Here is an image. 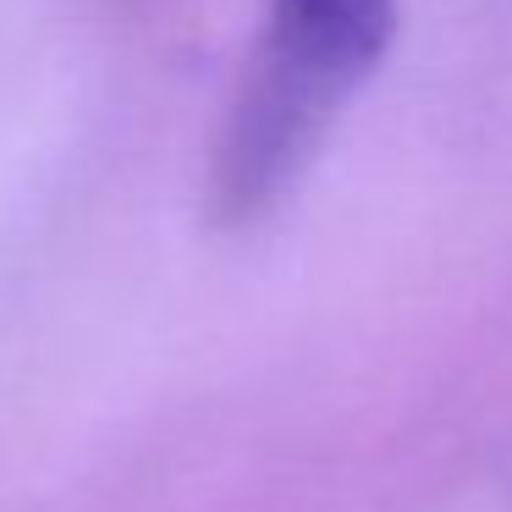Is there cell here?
Instances as JSON below:
<instances>
[{
  "label": "cell",
  "instance_id": "obj_1",
  "mask_svg": "<svg viewBox=\"0 0 512 512\" xmlns=\"http://www.w3.org/2000/svg\"><path fill=\"white\" fill-rule=\"evenodd\" d=\"M397 0H265L248 72L215 138L210 204L226 226L281 199L353 89L386 56Z\"/></svg>",
  "mask_w": 512,
  "mask_h": 512
}]
</instances>
